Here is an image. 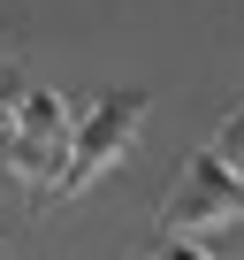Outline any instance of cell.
I'll return each instance as SVG.
<instances>
[{"instance_id":"cell-2","label":"cell","mask_w":244,"mask_h":260,"mask_svg":"<svg viewBox=\"0 0 244 260\" xmlns=\"http://www.w3.org/2000/svg\"><path fill=\"white\" fill-rule=\"evenodd\" d=\"M160 222H168V237H206V230H229V222H244V176L206 146V153H191L183 161V176L168 184V199H160Z\"/></svg>"},{"instance_id":"cell-5","label":"cell","mask_w":244,"mask_h":260,"mask_svg":"<svg viewBox=\"0 0 244 260\" xmlns=\"http://www.w3.org/2000/svg\"><path fill=\"white\" fill-rule=\"evenodd\" d=\"M153 260H206V245H191V237H168V245H160Z\"/></svg>"},{"instance_id":"cell-3","label":"cell","mask_w":244,"mask_h":260,"mask_svg":"<svg viewBox=\"0 0 244 260\" xmlns=\"http://www.w3.org/2000/svg\"><path fill=\"white\" fill-rule=\"evenodd\" d=\"M69 138H76V115L61 107V92H31L8 122V176L16 184H54L61 161H69Z\"/></svg>"},{"instance_id":"cell-6","label":"cell","mask_w":244,"mask_h":260,"mask_svg":"<svg viewBox=\"0 0 244 260\" xmlns=\"http://www.w3.org/2000/svg\"><path fill=\"white\" fill-rule=\"evenodd\" d=\"M8 122H16V107H8V100H0V138H8Z\"/></svg>"},{"instance_id":"cell-1","label":"cell","mask_w":244,"mask_h":260,"mask_svg":"<svg viewBox=\"0 0 244 260\" xmlns=\"http://www.w3.org/2000/svg\"><path fill=\"white\" fill-rule=\"evenodd\" d=\"M138 122H145V92H99L84 115H76V138H69V161L54 176V191H92L122 153L138 146Z\"/></svg>"},{"instance_id":"cell-4","label":"cell","mask_w":244,"mask_h":260,"mask_svg":"<svg viewBox=\"0 0 244 260\" xmlns=\"http://www.w3.org/2000/svg\"><path fill=\"white\" fill-rule=\"evenodd\" d=\"M214 153H221V161L244 176V107H229V115H221V130H214Z\"/></svg>"}]
</instances>
